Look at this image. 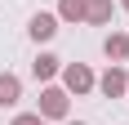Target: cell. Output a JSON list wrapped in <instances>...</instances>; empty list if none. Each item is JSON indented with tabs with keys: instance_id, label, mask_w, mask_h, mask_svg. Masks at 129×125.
Segmentation results:
<instances>
[{
	"instance_id": "8fae6325",
	"label": "cell",
	"mask_w": 129,
	"mask_h": 125,
	"mask_svg": "<svg viewBox=\"0 0 129 125\" xmlns=\"http://www.w3.org/2000/svg\"><path fill=\"white\" fill-rule=\"evenodd\" d=\"M67 125H85V121H67Z\"/></svg>"
},
{
	"instance_id": "277c9868",
	"label": "cell",
	"mask_w": 129,
	"mask_h": 125,
	"mask_svg": "<svg viewBox=\"0 0 129 125\" xmlns=\"http://www.w3.org/2000/svg\"><path fill=\"white\" fill-rule=\"evenodd\" d=\"M111 13H116V5H111V0H85V23L107 27V23H111Z\"/></svg>"
},
{
	"instance_id": "3957f363",
	"label": "cell",
	"mask_w": 129,
	"mask_h": 125,
	"mask_svg": "<svg viewBox=\"0 0 129 125\" xmlns=\"http://www.w3.org/2000/svg\"><path fill=\"white\" fill-rule=\"evenodd\" d=\"M93 85L103 89L107 98H120V94H125V89H129V72H125V67H120V62H111V67H107V72H103V80H93Z\"/></svg>"
},
{
	"instance_id": "8992f818",
	"label": "cell",
	"mask_w": 129,
	"mask_h": 125,
	"mask_svg": "<svg viewBox=\"0 0 129 125\" xmlns=\"http://www.w3.org/2000/svg\"><path fill=\"white\" fill-rule=\"evenodd\" d=\"M18 98H22V80L13 72H0V107H13Z\"/></svg>"
},
{
	"instance_id": "4fadbf2b",
	"label": "cell",
	"mask_w": 129,
	"mask_h": 125,
	"mask_svg": "<svg viewBox=\"0 0 129 125\" xmlns=\"http://www.w3.org/2000/svg\"><path fill=\"white\" fill-rule=\"evenodd\" d=\"M125 94H129V89H125Z\"/></svg>"
},
{
	"instance_id": "ba28073f",
	"label": "cell",
	"mask_w": 129,
	"mask_h": 125,
	"mask_svg": "<svg viewBox=\"0 0 129 125\" xmlns=\"http://www.w3.org/2000/svg\"><path fill=\"white\" fill-rule=\"evenodd\" d=\"M31 72H36V80H53V76L62 72V58H53V54H40V58L31 62Z\"/></svg>"
},
{
	"instance_id": "6da1fadb",
	"label": "cell",
	"mask_w": 129,
	"mask_h": 125,
	"mask_svg": "<svg viewBox=\"0 0 129 125\" xmlns=\"http://www.w3.org/2000/svg\"><path fill=\"white\" fill-rule=\"evenodd\" d=\"M67 107H71L67 89L45 85V89H40V107H36V116H45V121H62V116H67Z\"/></svg>"
},
{
	"instance_id": "7a4b0ae2",
	"label": "cell",
	"mask_w": 129,
	"mask_h": 125,
	"mask_svg": "<svg viewBox=\"0 0 129 125\" xmlns=\"http://www.w3.org/2000/svg\"><path fill=\"white\" fill-rule=\"evenodd\" d=\"M62 85H67V94H89L93 89V72L85 62H67L62 67Z\"/></svg>"
},
{
	"instance_id": "52a82bcc",
	"label": "cell",
	"mask_w": 129,
	"mask_h": 125,
	"mask_svg": "<svg viewBox=\"0 0 129 125\" xmlns=\"http://www.w3.org/2000/svg\"><path fill=\"white\" fill-rule=\"evenodd\" d=\"M103 49H107L111 62H125V58H129V36H125V31H111V36L103 40Z\"/></svg>"
},
{
	"instance_id": "9c48e42d",
	"label": "cell",
	"mask_w": 129,
	"mask_h": 125,
	"mask_svg": "<svg viewBox=\"0 0 129 125\" xmlns=\"http://www.w3.org/2000/svg\"><path fill=\"white\" fill-rule=\"evenodd\" d=\"M58 18L62 23H85V0H58Z\"/></svg>"
},
{
	"instance_id": "30bf717a",
	"label": "cell",
	"mask_w": 129,
	"mask_h": 125,
	"mask_svg": "<svg viewBox=\"0 0 129 125\" xmlns=\"http://www.w3.org/2000/svg\"><path fill=\"white\" fill-rule=\"evenodd\" d=\"M13 125H45V116H36V112H22V116H13Z\"/></svg>"
},
{
	"instance_id": "7c38bea8",
	"label": "cell",
	"mask_w": 129,
	"mask_h": 125,
	"mask_svg": "<svg viewBox=\"0 0 129 125\" xmlns=\"http://www.w3.org/2000/svg\"><path fill=\"white\" fill-rule=\"evenodd\" d=\"M120 5H125V9H129V0H120Z\"/></svg>"
},
{
	"instance_id": "5b68a950",
	"label": "cell",
	"mask_w": 129,
	"mask_h": 125,
	"mask_svg": "<svg viewBox=\"0 0 129 125\" xmlns=\"http://www.w3.org/2000/svg\"><path fill=\"white\" fill-rule=\"evenodd\" d=\"M27 31H31L36 40H53V36H58V13H45V9H40L36 18H31V27H27Z\"/></svg>"
}]
</instances>
